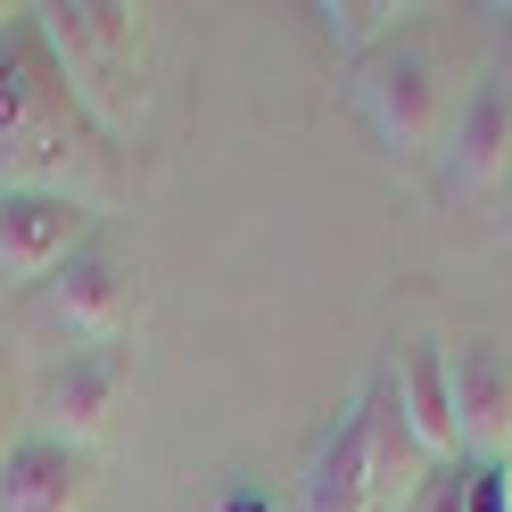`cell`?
Here are the masks:
<instances>
[{"mask_svg":"<svg viewBox=\"0 0 512 512\" xmlns=\"http://www.w3.org/2000/svg\"><path fill=\"white\" fill-rule=\"evenodd\" d=\"M504 248H512V215H504Z\"/></svg>","mask_w":512,"mask_h":512,"instance_id":"ac0fdd59","label":"cell"},{"mask_svg":"<svg viewBox=\"0 0 512 512\" xmlns=\"http://www.w3.org/2000/svg\"><path fill=\"white\" fill-rule=\"evenodd\" d=\"M298 512H380L372 496V463H364V413L347 405L331 438L314 446V463H306V488H298Z\"/></svg>","mask_w":512,"mask_h":512,"instance_id":"7c38bea8","label":"cell"},{"mask_svg":"<svg viewBox=\"0 0 512 512\" xmlns=\"http://www.w3.org/2000/svg\"><path fill=\"white\" fill-rule=\"evenodd\" d=\"M116 397H124V347H67L50 372H42V438L75 446V455H100V438L116 422Z\"/></svg>","mask_w":512,"mask_h":512,"instance_id":"ba28073f","label":"cell"},{"mask_svg":"<svg viewBox=\"0 0 512 512\" xmlns=\"http://www.w3.org/2000/svg\"><path fill=\"white\" fill-rule=\"evenodd\" d=\"M512 174V42L488 50V67L471 75L463 108L446 116V141H438V190L446 199H488Z\"/></svg>","mask_w":512,"mask_h":512,"instance_id":"277c9868","label":"cell"},{"mask_svg":"<svg viewBox=\"0 0 512 512\" xmlns=\"http://www.w3.org/2000/svg\"><path fill=\"white\" fill-rule=\"evenodd\" d=\"M108 149L116 141L75 108L34 9L9 17L0 25V190H50V199L100 207Z\"/></svg>","mask_w":512,"mask_h":512,"instance_id":"6da1fadb","label":"cell"},{"mask_svg":"<svg viewBox=\"0 0 512 512\" xmlns=\"http://www.w3.org/2000/svg\"><path fill=\"white\" fill-rule=\"evenodd\" d=\"M314 17H323V34H331V50L347 67H364L389 34H405L413 9H397V0H331V9H314Z\"/></svg>","mask_w":512,"mask_h":512,"instance_id":"4fadbf2b","label":"cell"},{"mask_svg":"<svg viewBox=\"0 0 512 512\" xmlns=\"http://www.w3.org/2000/svg\"><path fill=\"white\" fill-rule=\"evenodd\" d=\"M446 397H455L463 463H504V446H512V347L488 331L446 339Z\"/></svg>","mask_w":512,"mask_h":512,"instance_id":"52a82bcc","label":"cell"},{"mask_svg":"<svg viewBox=\"0 0 512 512\" xmlns=\"http://www.w3.org/2000/svg\"><path fill=\"white\" fill-rule=\"evenodd\" d=\"M42 306H50V323L67 331L75 347H116L124 331L141 323V265L108 232H91L67 265L42 281Z\"/></svg>","mask_w":512,"mask_h":512,"instance_id":"5b68a950","label":"cell"},{"mask_svg":"<svg viewBox=\"0 0 512 512\" xmlns=\"http://www.w3.org/2000/svg\"><path fill=\"white\" fill-rule=\"evenodd\" d=\"M356 108H364V124L380 133V149L389 157H430L438 141H446V67H438V50L422 42V34H389L364 67H356Z\"/></svg>","mask_w":512,"mask_h":512,"instance_id":"3957f363","label":"cell"},{"mask_svg":"<svg viewBox=\"0 0 512 512\" xmlns=\"http://www.w3.org/2000/svg\"><path fill=\"white\" fill-rule=\"evenodd\" d=\"M91 496V455L58 438H17L9 455H0V512H83Z\"/></svg>","mask_w":512,"mask_h":512,"instance_id":"30bf717a","label":"cell"},{"mask_svg":"<svg viewBox=\"0 0 512 512\" xmlns=\"http://www.w3.org/2000/svg\"><path fill=\"white\" fill-rule=\"evenodd\" d=\"M389 389H397V413H405L413 446L430 463H455L463 438H455V397H446V339H405L397 364H389Z\"/></svg>","mask_w":512,"mask_h":512,"instance_id":"9c48e42d","label":"cell"},{"mask_svg":"<svg viewBox=\"0 0 512 512\" xmlns=\"http://www.w3.org/2000/svg\"><path fill=\"white\" fill-rule=\"evenodd\" d=\"M356 413H364V463H372V496H380V512H405L413 496H422V479L438 471L422 446H413V430H405V413H397V389H389V372L372 380V389L356 397Z\"/></svg>","mask_w":512,"mask_h":512,"instance_id":"8fae6325","label":"cell"},{"mask_svg":"<svg viewBox=\"0 0 512 512\" xmlns=\"http://www.w3.org/2000/svg\"><path fill=\"white\" fill-rule=\"evenodd\" d=\"M463 512H512V471L504 463H471V496Z\"/></svg>","mask_w":512,"mask_h":512,"instance_id":"9a60e30c","label":"cell"},{"mask_svg":"<svg viewBox=\"0 0 512 512\" xmlns=\"http://www.w3.org/2000/svg\"><path fill=\"white\" fill-rule=\"evenodd\" d=\"M9 446H17V438H9V389H0V455H9Z\"/></svg>","mask_w":512,"mask_h":512,"instance_id":"2e32d148","label":"cell"},{"mask_svg":"<svg viewBox=\"0 0 512 512\" xmlns=\"http://www.w3.org/2000/svg\"><path fill=\"white\" fill-rule=\"evenodd\" d=\"M223 512H265V504H256V496H232V504H223Z\"/></svg>","mask_w":512,"mask_h":512,"instance_id":"e0dca14e","label":"cell"},{"mask_svg":"<svg viewBox=\"0 0 512 512\" xmlns=\"http://www.w3.org/2000/svg\"><path fill=\"white\" fill-rule=\"evenodd\" d=\"M463 496H471V463L455 455V463H438V471L422 479V496H413L405 512H463Z\"/></svg>","mask_w":512,"mask_h":512,"instance_id":"5bb4252c","label":"cell"},{"mask_svg":"<svg viewBox=\"0 0 512 512\" xmlns=\"http://www.w3.org/2000/svg\"><path fill=\"white\" fill-rule=\"evenodd\" d=\"M34 25L75 91V108L108 141H124L149 100V17L124 0H50V9H34Z\"/></svg>","mask_w":512,"mask_h":512,"instance_id":"7a4b0ae2","label":"cell"},{"mask_svg":"<svg viewBox=\"0 0 512 512\" xmlns=\"http://www.w3.org/2000/svg\"><path fill=\"white\" fill-rule=\"evenodd\" d=\"M91 232H100V207H83V199L0 190V290H42Z\"/></svg>","mask_w":512,"mask_h":512,"instance_id":"8992f818","label":"cell"}]
</instances>
